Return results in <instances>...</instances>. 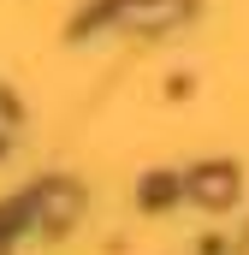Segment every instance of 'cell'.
I'll return each mask as SVG.
<instances>
[{
  "label": "cell",
  "instance_id": "obj_1",
  "mask_svg": "<svg viewBox=\"0 0 249 255\" xmlns=\"http://www.w3.org/2000/svg\"><path fill=\"white\" fill-rule=\"evenodd\" d=\"M101 18L119 30H166V24L190 18V0H107Z\"/></svg>",
  "mask_w": 249,
  "mask_h": 255
},
{
  "label": "cell",
  "instance_id": "obj_2",
  "mask_svg": "<svg viewBox=\"0 0 249 255\" xmlns=\"http://www.w3.org/2000/svg\"><path fill=\"white\" fill-rule=\"evenodd\" d=\"M77 208H83V196L71 190V184H42V190H36V202H30V214H36L42 226H54V232L77 220Z\"/></svg>",
  "mask_w": 249,
  "mask_h": 255
},
{
  "label": "cell",
  "instance_id": "obj_3",
  "mask_svg": "<svg viewBox=\"0 0 249 255\" xmlns=\"http://www.w3.org/2000/svg\"><path fill=\"white\" fill-rule=\"evenodd\" d=\"M190 190H196V202H208V208H232L238 202V172L232 166H202Z\"/></svg>",
  "mask_w": 249,
  "mask_h": 255
},
{
  "label": "cell",
  "instance_id": "obj_4",
  "mask_svg": "<svg viewBox=\"0 0 249 255\" xmlns=\"http://www.w3.org/2000/svg\"><path fill=\"white\" fill-rule=\"evenodd\" d=\"M142 196H148V202H172V178H148Z\"/></svg>",
  "mask_w": 249,
  "mask_h": 255
},
{
  "label": "cell",
  "instance_id": "obj_5",
  "mask_svg": "<svg viewBox=\"0 0 249 255\" xmlns=\"http://www.w3.org/2000/svg\"><path fill=\"white\" fill-rule=\"evenodd\" d=\"M18 125V107H12V101H6V95H0V136H6V130Z\"/></svg>",
  "mask_w": 249,
  "mask_h": 255
}]
</instances>
